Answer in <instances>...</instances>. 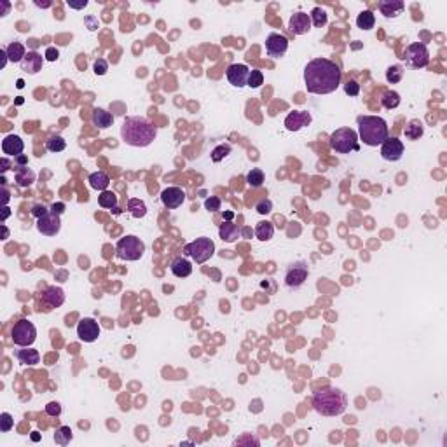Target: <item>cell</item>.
<instances>
[{
  "mask_svg": "<svg viewBox=\"0 0 447 447\" xmlns=\"http://www.w3.org/2000/svg\"><path fill=\"white\" fill-rule=\"evenodd\" d=\"M14 357H16L18 362L21 363V365H37V363L40 362V355L37 350H32V348L26 346L25 350H16L14 351Z\"/></svg>",
  "mask_w": 447,
  "mask_h": 447,
  "instance_id": "obj_23",
  "label": "cell"
},
{
  "mask_svg": "<svg viewBox=\"0 0 447 447\" xmlns=\"http://www.w3.org/2000/svg\"><path fill=\"white\" fill-rule=\"evenodd\" d=\"M100 325L93 318H84V320H81L77 323V336L84 343H94L98 339V336H100Z\"/></svg>",
  "mask_w": 447,
  "mask_h": 447,
  "instance_id": "obj_13",
  "label": "cell"
},
{
  "mask_svg": "<svg viewBox=\"0 0 447 447\" xmlns=\"http://www.w3.org/2000/svg\"><path fill=\"white\" fill-rule=\"evenodd\" d=\"M309 18H311V25H314L316 28L325 26V25H327V21H328L327 11H325L323 7H320V6L314 7V9L311 11V14H309Z\"/></svg>",
  "mask_w": 447,
  "mask_h": 447,
  "instance_id": "obj_36",
  "label": "cell"
},
{
  "mask_svg": "<svg viewBox=\"0 0 447 447\" xmlns=\"http://www.w3.org/2000/svg\"><path fill=\"white\" fill-rule=\"evenodd\" d=\"M220 206H222L220 198H215V196H211V198H208L206 201H204V208H206L208 211H218Z\"/></svg>",
  "mask_w": 447,
  "mask_h": 447,
  "instance_id": "obj_48",
  "label": "cell"
},
{
  "mask_svg": "<svg viewBox=\"0 0 447 447\" xmlns=\"http://www.w3.org/2000/svg\"><path fill=\"white\" fill-rule=\"evenodd\" d=\"M72 438H74V435H72V430L68 426H60L58 430H56V433H54V442L58 445H62V447L70 444Z\"/></svg>",
  "mask_w": 447,
  "mask_h": 447,
  "instance_id": "obj_39",
  "label": "cell"
},
{
  "mask_svg": "<svg viewBox=\"0 0 447 447\" xmlns=\"http://www.w3.org/2000/svg\"><path fill=\"white\" fill-rule=\"evenodd\" d=\"M89 185L96 191H107L108 185H110V177L105 172H94L89 175Z\"/></svg>",
  "mask_w": 447,
  "mask_h": 447,
  "instance_id": "obj_29",
  "label": "cell"
},
{
  "mask_svg": "<svg viewBox=\"0 0 447 447\" xmlns=\"http://www.w3.org/2000/svg\"><path fill=\"white\" fill-rule=\"evenodd\" d=\"M49 210H51V213H54V215H62L63 211H65V204H63V203H54L51 208H49Z\"/></svg>",
  "mask_w": 447,
  "mask_h": 447,
  "instance_id": "obj_53",
  "label": "cell"
},
{
  "mask_svg": "<svg viewBox=\"0 0 447 447\" xmlns=\"http://www.w3.org/2000/svg\"><path fill=\"white\" fill-rule=\"evenodd\" d=\"M248 75H250V68L245 65V63H233V65L227 67L226 70V77L234 88H245L246 82H248Z\"/></svg>",
  "mask_w": 447,
  "mask_h": 447,
  "instance_id": "obj_12",
  "label": "cell"
},
{
  "mask_svg": "<svg viewBox=\"0 0 447 447\" xmlns=\"http://www.w3.org/2000/svg\"><path fill=\"white\" fill-rule=\"evenodd\" d=\"M98 203H100L101 208H107V210H116V208H117V196L114 194L112 191H103L100 196H98Z\"/></svg>",
  "mask_w": 447,
  "mask_h": 447,
  "instance_id": "obj_38",
  "label": "cell"
},
{
  "mask_svg": "<svg viewBox=\"0 0 447 447\" xmlns=\"http://www.w3.org/2000/svg\"><path fill=\"white\" fill-rule=\"evenodd\" d=\"M2 201H4V204H7V201H9V192H7V189H6V185H2Z\"/></svg>",
  "mask_w": 447,
  "mask_h": 447,
  "instance_id": "obj_57",
  "label": "cell"
},
{
  "mask_svg": "<svg viewBox=\"0 0 447 447\" xmlns=\"http://www.w3.org/2000/svg\"><path fill=\"white\" fill-rule=\"evenodd\" d=\"M91 121H93L94 126L100 128V130H107V128L112 126L114 116H112L110 112L103 110V108H94L93 116H91Z\"/></svg>",
  "mask_w": 447,
  "mask_h": 447,
  "instance_id": "obj_25",
  "label": "cell"
},
{
  "mask_svg": "<svg viewBox=\"0 0 447 447\" xmlns=\"http://www.w3.org/2000/svg\"><path fill=\"white\" fill-rule=\"evenodd\" d=\"M376 25V16L372 11H362L357 18V26L360 30H372Z\"/></svg>",
  "mask_w": 447,
  "mask_h": 447,
  "instance_id": "obj_34",
  "label": "cell"
},
{
  "mask_svg": "<svg viewBox=\"0 0 447 447\" xmlns=\"http://www.w3.org/2000/svg\"><path fill=\"white\" fill-rule=\"evenodd\" d=\"M184 253L191 257L196 264H204L215 255V243L210 238H196L194 241L184 246Z\"/></svg>",
  "mask_w": 447,
  "mask_h": 447,
  "instance_id": "obj_7",
  "label": "cell"
},
{
  "mask_svg": "<svg viewBox=\"0 0 447 447\" xmlns=\"http://www.w3.org/2000/svg\"><path fill=\"white\" fill-rule=\"evenodd\" d=\"M49 211H51V210H47L44 204H35V206L32 208V215L37 218V220H39L40 217H44V215H47Z\"/></svg>",
  "mask_w": 447,
  "mask_h": 447,
  "instance_id": "obj_50",
  "label": "cell"
},
{
  "mask_svg": "<svg viewBox=\"0 0 447 447\" xmlns=\"http://www.w3.org/2000/svg\"><path fill=\"white\" fill-rule=\"evenodd\" d=\"M2 231H4V238H2V240H6V238L9 236V231L6 229V226H2Z\"/></svg>",
  "mask_w": 447,
  "mask_h": 447,
  "instance_id": "obj_62",
  "label": "cell"
},
{
  "mask_svg": "<svg viewBox=\"0 0 447 447\" xmlns=\"http://www.w3.org/2000/svg\"><path fill=\"white\" fill-rule=\"evenodd\" d=\"M13 426H14L13 416H11L9 412H2V414H0V431L7 433V431L13 430Z\"/></svg>",
  "mask_w": 447,
  "mask_h": 447,
  "instance_id": "obj_43",
  "label": "cell"
},
{
  "mask_svg": "<svg viewBox=\"0 0 447 447\" xmlns=\"http://www.w3.org/2000/svg\"><path fill=\"white\" fill-rule=\"evenodd\" d=\"M289 49V39L280 33H271L266 39V52L271 58H280Z\"/></svg>",
  "mask_w": 447,
  "mask_h": 447,
  "instance_id": "obj_14",
  "label": "cell"
},
{
  "mask_svg": "<svg viewBox=\"0 0 447 447\" xmlns=\"http://www.w3.org/2000/svg\"><path fill=\"white\" fill-rule=\"evenodd\" d=\"M266 182V175L260 168H252L248 173H246V184L250 185L252 189H259L264 185Z\"/></svg>",
  "mask_w": 447,
  "mask_h": 447,
  "instance_id": "obj_31",
  "label": "cell"
},
{
  "mask_svg": "<svg viewBox=\"0 0 447 447\" xmlns=\"http://www.w3.org/2000/svg\"><path fill=\"white\" fill-rule=\"evenodd\" d=\"M264 84V74L260 70H257V68H252L250 70V75H248V82H246V86L248 88H260V86Z\"/></svg>",
  "mask_w": 447,
  "mask_h": 447,
  "instance_id": "obj_41",
  "label": "cell"
},
{
  "mask_svg": "<svg viewBox=\"0 0 447 447\" xmlns=\"http://www.w3.org/2000/svg\"><path fill=\"white\" fill-rule=\"evenodd\" d=\"M304 84L311 94H330L341 84V70L332 60L314 58L304 68Z\"/></svg>",
  "mask_w": 447,
  "mask_h": 447,
  "instance_id": "obj_1",
  "label": "cell"
},
{
  "mask_svg": "<svg viewBox=\"0 0 447 447\" xmlns=\"http://www.w3.org/2000/svg\"><path fill=\"white\" fill-rule=\"evenodd\" d=\"M25 150V143L18 135H7L2 140V152L7 157H18Z\"/></svg>",
  "mask_w": 447,
  "mask_h": 447,
  "instance_id": "obj_20",
  "label": "cell"
},
{
  "mask_svg": "<svg viewBox=\"0 0 447 447\" xmlns=\"http://www.w3.org/2000/svg\"><path fill=\"white\" fill-rule=\"evenodd\" d=\"M94 74L96 75H105L108 72V62L105 58H98L96 62H94Z\"/></svg>",
  "mask_w": 447,
  "mask_h": 447,
  "instance_id": "obj_46",
  "label": "cell"
},
{
  "mask_svg": "<svg viewBox=\"0 0 447 447\" xmlns=\"http://www.w3.org/2000/svg\"><path fill=\"white\" fill-rule=\"evenodd\" d=\"M185 201V192L180 187H166L161 192V203L164 204L168 210H175V208L182 206V203Z\"/></svg>",
  "mask_w": 447,
  "mask_h": 447,
  "instance_id": "obj_17",
  "label": "cell"
},
{
  "mask_svg": "<svg viewBox=\"0 0 447 447\" xmlns=\"http://www.w3.org/2000/svg\"><path fill=\"white\" fill-rule=\"evenodd\" d=\"M404 150L405 147L402 140L395 138V136H392V138L388 136V138L381 143V156L382 159H386V161H392V162L400 161L404 156Z\"/></svg>",
  "mask_w": 447,
  "mask_h": 447,
  "instance_id": "obj_11",
  "label": "cell"
},
{
  "mask_svg": "<svg viewBox=\"0 0 447 447\" xmlns=\"http://www.w3.org/2000/svg\"><path fill=\"white\" fill-rule=\"evenodd\" d=\"M128 210H130V213L133 218H143L147 215L145 203H143L142 199H136V198L128 199Z\"/></svg>",
  "mask_w": 447,
  "mask_h": 447,
  "instance_id": "obj_33",
  "label": "cell"
},
{
  "mask_svg": "<svg viewBox=\"0 0 447 447\" xmlns=\"http://www.w3.org/2000/svg\"><path fill=\"white\" fill-rule=\"evenodd\" d=\"M358 123V140L365 145L377 147L389 136L388 123L379 116H360Z\"/></svg>",
  "mask_w": 447,
  "mask_h": 447,
  "instance_id": "obj_4",
  "label": "cell"
},
{
  "mask_svg": "<svg viewBox=\"0 0 447 447\" xmlns=\"http://www.w3.org/2000/svg\"><path fill=\"white\" fill-rule=\"evenodd\" d=\"M67 6L70 7V9H84V7L88 6V0H82L81 4H75V2H67Z\"/></svg>",
  "mask_w": 447,
  "mask_h": 447,
  "instance_id": "obj_55",
  "label": "cell"
},
{
  "mask_svg": "<svg viewBox=\"0 0 447 447\" xmlns=\"http://www.w3.org/2000/svg\"><path fill=\"white\" fill-rule=\"evenodd\" d=\"M42 65H44L42 54H39L37 51H28L21 62V70L25 72V74L35 75L42 70Z\"/></svg>",
  "mask_w": 447,
  "mask_h": 447,
  "instance_id": "obj_21",
  "label": "cell"
},
{
  "mask_svg": "<svg viewBox=\"0 0 447 447\" xmlns=\"http://www.w3.org/2000/svg\"><path fill=\"white\" fill-rule=\"evenodd\" d=\"M289 30L294 35H304L311 30V18H309L308 13H299L292 14L290 20H289Z\"/></svg>",
  "mask_w": 447,
  "mask_h": 447,
  "instance_id": "obj_15",
  "label": "cell"
},
{
  "mask_svg": "<svg viewBox=\"0 0 447 447\" xmlns=\"http://www.w3.org/2000/svg\"><path fill=\"white\" fill-rule=\"evenodd\" d=\"M9 215H11L9 208H7V206H4V211H2V222H6V220H7V217H9Z\"/></svg>",
  "mask_w": 447,
  "mask_h": 447,
  "instance_id": "obj_59",
  "label": "cell"
},
{
  "mask_svg": "<svg viewBox=\"0 0 447 447\" xmlns=\"http://www.w3.org/2000/svg\"><path fill=\"white\" fill-rule=\"evenodd\" d=\"M45 60H47V62H56V60H58V56H60V52H58V49L56 47H47L45 49Z\"/></svg>",
  "mask_w": 447,
  "mask_h": 447,
  "instance_id": "obj_51",
  "label": "cell"
},
{
  "mask_svg": "<svg viewBox=\"0 0 447 447\" xmlns=\"http://www.w3.org/2000/svg\"><path fill=\"white\" fill-rule=\"evenodd\" d=\"M23 86H25V82H23L21 79H20V81H18V88H23Z\"/></svg>",
  "mask_w": 447,
  "mask_h": 447,
  "instance_id": "obj_63",
  "label": "cell"
},
{
  "mask_svg": "<svg viewBox=\"0 0 447 447\" xmlns=\"http://www.w3.org/2000/svg\"><path fill=\"white\" fill-rule=\"evenodd\" d=\"M40 301H42L49 309L60 308V306L65 302V292H63V289H60V287H47V289L42 292V295H40Z\"/></svg>",
  "mask_w": 447,
  "mask_h": 447,
  "instance_id": "obj_19",
  "label": "cell"
},
{
  "mask_svg": "<svg viewBox=\"0 0 447 447\" xmlns=\"http://www.w3.org/2000/svg\"><path fill=\"white\" fill-rule=\"evenodd\" d=\"M45 414L52 416V418H58V416L62 414V405H60V402H49L45 405Z\"/></svg>",
  "mask_w": 447,
  "mask_h": 447,
  "instance_id": "obj_49",
  "label": "cell"
},
{
  "mask_svg": "<svg viewBox=\"0 0 447 447\" xmlns=\"http://www.w3.org/2000/svg\"><path fill=\"white\" fill-rule=\"evenodd\" d=\"M309 276V267L304 260H299V262H294L287 267L285 271V285L289 289H299V287L304 285V282Z\"/></svg>",
  "mask_w": 447,
  "mask_h": 447,
  "instance_id": "obj_10",
  "label": "cell"
},
{
  "mask_svg": "<svg viewBox=\"0 0 447 447\" xmlns=\"http://www.w3.org/2000/svg\"><path fill=\"white\" fill-rule=\"evenodd\" d=\"M313 407L318 414L327 416V418L341 416L348 407V397L337 388H323L314 393Z\"/></svg>",
  "mask_w": 447,
  "mask_h": 447,
  "instance_id": "obj_3",
  "label": "cell"
},
{
  "mask_svg": "<svg viewBox=\"0 0 447 447\" xmlns=\"http://www.w3.org/2000/svg\"><path fill=\"white\" fill-rule=\"evenodd\" d=\"M402 77H404V68L400 65H393L386 70V81H388L389 84H397V82L402 81Z\"/></svg>",
  "mask_w": 447,
  "mask_h": 447,
  "instance_id": "obj_40",
  "label": "cell"
},
{
  "mask_svg": "<svg viewBox=\"0 0 447 447\" xmlns=\"http://www.w3.org/2000/svg\"><path fill=\"white\" fill-rule=\"evenodd\" d=\"M26 162H28V159H26L25 154H21V156L14 157V164H16V168H20V166H26Z\"/></svg>",
  "mask_w": 447,
  "mask_h": 447,
  "instance_id": "obj_54",
  "label": "cell"
},
{
  "mask_svg": "<svg viewBox=\"0 0 447 447\" xmlns=\"http://www.w3.org/2000/svg\"><path fill=\"white\" fill-rule=\"evenodd\" d=\"M330 147L337 154L358 152V133L351 128H339L330 135Z\"/></svg>",
  "mask_w": 447,
  "mask_h": 447,
  "instance_id": "obj_5",
  "label": "cell"
},
{
  "mask_svg": "<svg viewBox=\"0 0 447 447\" xmlns=\"http://www.w3.org/2000/svg\"><path fill=\"white\" fill-rule=\"evenodd\" d=\"M255 210H257V213H260V215H269L272 211V201L267 198L260 199V201L255 204Z\"/></svg>",
  "mask_w": 447,
  "mask_h": 447,
  "instance_id": "obj_45",
  "label": "cell"
},
{
  "mask_svg": "<svg viewBox=\"0 0 447 447\" xmlns=\"http://www.w3.org/2000/svg\"><path fill=\"white\" fill-rule=\"evenodd\" d=\"M255 236L257 240L260 241H269L272 236H274V226L271 222H259L255 227Z\"/></svg>",
  "mask_w": 447,
  "mask_h": 447,
  "instance_id": "obj_32",
  "label": "cell"
},
{
  "mask_svg": "<svg viewBox=\"0 0 447 447\" xmlns=\"http://www.w3.org/2000/svg\"><path fill=\"white\" fill-rule=\"evenodd\" d=\"M35 172L28 166H20L16 168V173H14V182H16L20 187H30V185L35 182Z\"/></svg>",
  "mask_w": 447,
  "mask_h": 447,
  "instance_id": "obj_24",
  "label": "cell"
},
{
  "mask_svg": "<svg viewBox=\"0 0 447 447\" xmlns=\"http://www.w3.org/2000/svg\"><path fill=\"white\" fill-rule=\"evenodd\" d=\"M0 56H2V68L7 65V62H9V58H7V52H6V49H2V51H0Z\"/></svg>",
  "mask_w": 447,
  "mask_h": 447,
  "instance_id": "obj_58",
  "label": "cell"
},
{
  "mask_svg": "<svg viewBox=\"0 0 447 447\" xmlns=\"http://www.w3.org/2000/svg\"><path fill=\"white\" fill-rule=\"evenodd\" d=\"M170 271H172V274L177 276V278H187V276H191V272H192V264L189 262L187 259L179 257V259H175L172 262Z\"/></svg>",
  "mask_w": 447,
  "mask_h": 447,
  "instance_id": "obj_26",
  "label": "cell"
},
{
  "mask_svg": "<svg viewBox=\"0 0 447 447\" xmlns=\"http://www.w3.org/2000/svg\"><path fill=\"white\" fill-rule=\"evenodd\" d=\"M218 234H220V238L226 243H234V241L240 238L241 231L240 227L236 226V224L233 222H224L220 224V229H218Z\"/></svg>",
  "mask_w": 447,
  "mask_h": 447,
  "instance_id": "obj_27",
  "label": "cell"
},
{
  "mask_svg": "<svg viewBox=\"0 0 447 447\" xmlns=\"http://www.w3.org/2000/svg\"><path fill=\"white\" fill-rule=\"evenodd\" d=\"M344 93L350 94V96H358V94H360V84L357 81H353V79H350V81L344 84Z\"/></svg>",
  "mask_w": 447,
  "mask_h": 447,
  "instance_id": "obj_47",
  "label": "cell"
},
{
  "mask_svg": "<svg viewBox=\"0 0 447 447\" xmlns=\"http://www.w3.org/2000/svg\"><path fill=\"white\" fill-rule=\"evenodd\" d=\"M157 128L150 121L140 116H130L123 121L121 138L131 147H149L156 140Z\"/></svg>",
  "mask_w": 447,
  "mask_h": 447,
  "instance_id": "obj_2",
  "label": "cell"
},
{
  "mask_svg": "<svg viewBox=\"0 0 447 447\" xmlns=\"http://www.w3.org/2000/svg\"><path fill=\"white\" fill-rule=\"evenodd\" d=\"M37 7H42V9H45V7H51L52 2H35Z\"/></svg>",
  "mask_w": 447,
  "mask_h": 447,
  "instance_id": "obj_60",
  "label": "cell"
},
{
  "mask_svg": "<svg viewBox=\"0 0 447 447\" xmlns=\"http://www.w3.org/2000/svg\"><path fill=\"white\" fill-rule=\"evenodd\" d=\"M6 52H7L9 62H13V63H21L23 58L26 56V49L21 42H11L6 47Z\"/></svg>",
  "mask_w": 447,
  "mask_h": 447,
  "instance_id": "obj_30",
  "label": "cell"
},
{
  "mask_svg": "<svg viewBox=\"0 0 447 447\" xmlns=\"http://www.w3.org/2000/svg\"><path fill=\"white\" fill-rule=\"evenodd\" d=\"M11 339L18 346H32L37 339V328L32 321L28 320H20L14 323L13 330H11Z\"/></svg>",
  "mask_w": 447,
  "mask_h": 447,
  "instance_id": "obj_8",
  "label": "cell"
},
{
  "mask_svg": "<svg viewBox=\"0 0 447 447\" xmlns=\"http://www.w3.org/2000/svg\"><path fill=\"white\" fill-rule=\"evenodd\" d=\"M377 7H379L381 14L384 18H397L404 11L405 4L402 0H381Z\"/></svg>",
  "mask_w": 447,
  "mask_h": 447,
  "instance_id": "obj_22",
  "label": "cell"
},
{
  "mask_svg": "<svg viewBox=\"0 0 447 447\" xmlns=\"http://www.w3.org/2000/svg\"><path fill=\"white\" fill-rule=\"evenodd\" d=\"M32 440H33V442H39V440H40V435L37 433V431H35V433H32Z\"/></svg>",
  "mask_w": 447,
  "mask_h": 447,
  "instance_id": "obj_61",
  "label": "cell"
},
{
  "mask_svg": "<svg viewBox=\"0 0 447 447\" xmlns=\"http://www.w3.org/2000/svg\"><path fill=\"white\" fill-rule=\"evenodd\" d=\"M311 123V114L306 110H294L285 117V128L289 131H299Z\"/></svg>",
  "mask_w": 447,
  "mask_h": 447,
  "instance_id": "obj_18",
  "label": "cell"
},
{
  "mask_svg": "<svg viewBox=\"0 0 447 447\" xmlns=\"http://www.w3.org/2000/svg\"><path fill=\"white\" fill-rule=\"evenodd\" d=\"M229 154H231V147L229 145H218V147H215V149L211 150V161L220 162L227 156H229Z\"/></svg>",
  "mask_w": 447,
  "mask_h": 447,
  "instance_id": "obj_42",
  "label": "cell"
},
{
  "mask_svg": "<svg viewBox=\"0 0 447 447\" xmlns=\"http://www.w3.org/2000/svg\"><path fill=\"white\" fill-rule=\"evenodd\" d=\"M404 60L409 67L412 68H425L430 63V52L423 42H414L407 45L404 52Z\"/></svg>",
  "mask_w": 447,
  "mask_h": 447,
  "instance_id": "obj_9",
  "label": "cell"
},
{
  "mask_svg": "<svg viewBox=\"0 0 447 447\" xmlns=\"http://www.w3.org/2000/svg\"><path fill=\"white\" fill-rule=\"evenodd\" d=\"M259 444H260V440L257 437H253L252 433H245L243 437L234 440V445H259Z\"/></svg>",
  "mask_w": 447,
  "mask_h": 447,
  "instance_id": "obj_44",
  "label": "cell"
},
{
  "mask_svg": "<svg viewBox=\"0 0 447 447\" xmlns=\"http://www.w3.org/2000/svg\"><path fill=\"white\" fill-rule=\"evenodd\" d=\"M65 147H67V142L63 140V136H60V135H52L45 140V149H47L49 152L58 154V152H62V150H65Z\"/></svg>",
  "mask_w": 447,
  "mask_h": 447,
  "instance_id": "obj_37",
  "label": "cell"
},
{
  "mask_svg": "<svg viewBox=\"0 0 447 447\" xmlns=\"http://www.w3.org/2000/svg\"><path fill=\"white\" fill-rule=\"evenodd\" d=\"M404 135L407 140H419L425 135V126H423V123L419 119H412L409 121L407 126H405Z\"/></svg>",
  "mask_w": 447,
  "mask_h": 447,
  "instance_id": "obj_28",
  "label": "cell"
},
{
  "mask_svg": "<svg viewBox=\"0 0 447 447\" xmlns=\"http://www.w3.org/2000/svg\"><path fill=\"white\" fill-rule=\"evenodd\" d=\"M381 103L386 110H393L400 105V94L397 91H384L381 98Z\"/></svg>",
  "mask_w": 447,
  "mask_h": 447,
  "instance_id": "obj_35",
  "label": "cell"
},
{
  "mask_svg": "<svg viewBox=\"0 0 447 447\" xmlns=\"http://www.w3.org/2000/svg\"><path fill=\"white\" fill-rule=\"evenodd\" d=\"M37 229H39V233L45 234V236H56L60 233V229H62L60 215H54L49 211L47 215H44V217H40L37 220Z\"/></svg>",
  "mask_w": 447,
  "mask_h": 447,
  "instance_id": "obj_16",
  "label": "cell"
},
{
  "mask_svg": "<svg viewBox=\"0 0 447 447\" xmlns=\"http://www.w3.org/2000/svg\"><path fill=\"white\" fill-rule=\"evenodd\" d=\"M143 252H145V243L133 234L121 238L116 245V257L121 260H128V262L142 259Z\"/></svg>",
  "mask_w": 447,
  "mask_h": 447,
  "instance_id": "obj_6",
  "label": "cell"
},
{
  "mask_svg": "<svg viewBox=\"0 0 447 447\" xmlns=\"http://www.w3.org/2000/svg\"><path fill=\"white\" fill-rule=\"evenodd\" d=\"M0 166H2V168H0V172H2V173H6L7 170H9L11 162H9V159H7V156L2 157V161H0Z\"/></svg>",
  "mask_w": 447,
  "mask_h": 447,
  "instance_id": "obj_56",
  "label": "cell"
},
{
  "mask_svg": "<svg viewBox=\"0 0 447 447\" xmlns=\"http://www.w3.org/2000/svg\"><path fill=\"white\" fill-rule=\"evenodd\" d=\"M84 23H86V25H88V28L91 30V32L98 28V20H96V18H94V16H86V18H84Z\"/></svg>",
  "mask_w": 447,
  "mask_h": 447,
  "instance_id": "obj_52",
  "label": "cell"
}]
</instances>
